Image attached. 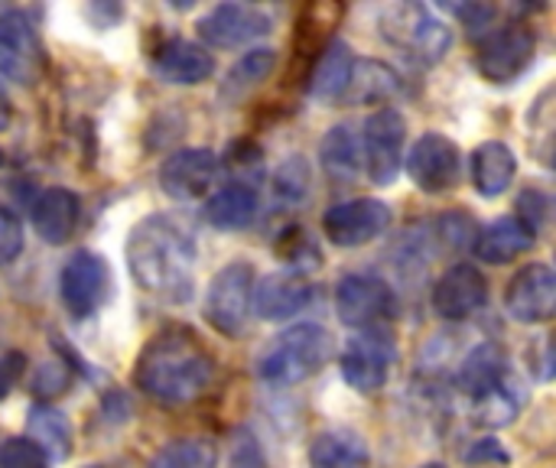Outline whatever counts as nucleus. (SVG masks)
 Returning a JSON list of instances; mask_svg holds the SVG:
<instances>
[{
  "label": "nucleus",
  "instance_id": "1",
  "mask_svg": "<svg viewBox=\"0 0 556 468\" xmlns=\"http://www.w3.org/2000/svg\"><path fill=\"white\" fill-rule=\"evenodd\" d=\"M127 267L140 290L163 303H186L195 280V244L166 215H150L127 238Z\"/></svg>",
  "mask_w": 556,
  "mask_h": 468
},
{
  "label": "nucleus",
  "instance_id": "2",
  "mask_svg": "<svg viewBox=\"0 0 556 468\" xmlns=\"http://www.w3.org/2000/svg\"><path fill=\"white\" fill-rule=\"evenodd\" d=\"M212 375L215 362L205 345L186 329H166L140 352L134 384L160 407H182L205 394Z\"/></svg>",
  "mask_w": 556,
  "mask_h": 468
},
{
  "label": "nucleus",
  "instance_id": "3",
  "mask_svg": "<svg viewBox=\"0 0 556 468\" xmlns=\"http://www.w3.org/2000/svg\"><path fill=\"white\" fill-rule=\"evenodd\" d=\"M332 342L329 332L316 322H300L280 332L257 358V375L264 384L293 388L309 381L329 358Z\"/></svg>",
  "mask_w": 556,
  "mask_h": 468
},
{
  "label": "nucleus",
  "instance_id": "4",
  "mask_svg": "<svg viewBox=\"0 0 556 468\" xmlns=\"http://www.w3.org/2000/svg\"><path fill=\"white\" fill-rule=\"evenodd\" d=\"M381 33L391 46L404 49L420 65H437L450 46L453 33L450 26L424 3H394L381 13Z\"/></svg>",
  "mask_w": 556,
  "mask_h": 468
},
{
  "label": "nucleus",
  "instance_id": "5",
  "mask_svg": "<svg viewBox=\"0 0 556 468\" xmlns=\"http://www.w3.org/2000/svg\"><path fill=\"white\" fill-rule=\"evenodd\" d=\"M534 52H538L534 29L525 23H508V26H498L489 36H482V42L476 49V68L485 81L508 85L531 68Z\"/></svg>",
  "mask_w": 556,
  "mask_h": 468
},
{
  "label": "nucleus",
  "instance_id": "6",
  "mask_svg": "<svg viewBox=\"0 0 556 468\" xmlns=\"http://www.w3.org/2000/svg\"><path fill=\"white\" fill-rule=\"evenodd\" d=\"M397 358V345L388 329H358L342 349V378L358 394H375L388 384Z\"/></svg>",
  "mask_w": 556,
  "mask_h": 468
},
{
  "label": "nucleus",
  "instance_id": "7",
  "mask_svg": "<svg viewBox=\"0 0 556 468\" xmlns=\"http://www.w3.org/2000/svg\"><path fill=\"white\" fill-rule=\"evenodd\" d=\"M251 296H254V267L244 261H235L215 274L208 296H205V319L212 322L215 332L235 339L248 326Z\"/></svg>",
  "mask_w": 556,
  "mask_h": 468
},
{
  "label": "nucleus",
  "instance_id": "8",
  "mask_svg": "<svg viewBox=\"0 0 556 468\" xmlns=\"http://www.w3.org/2000/svg\"><path fill=\"white\" fill-rule=\"evenodd\" d=\"M111 293L108 261L94 251H75L59 274V300L72 319L94 316Z\"/></svg>",
  "mask_w": 556,
  "mask_h": 468
},
{
  "label": "nucleus",
  "instance_id": "9",
  "mask_svg": "<svg viewBox=\"0 0 556 468\" xmlns=\"http://www.w3.org/2000/svg\"><path fill=\"white\" fill-rule=\"evenodd\" d=\"M404 140H407V121L394 107H381L365 121L362 134V163L378 186H391L394 176L401 173V156H404Z\"/></svg>",
  "mask_w": 556,
  "mask_h": 468
},
{
  "label": "nucleus",
  "instance_id": "10",
  "mask_svg": "<svg viewBox=\"0 0 556 468\" xmlns=\"http://www.w3.org/2000/svg\"><path fill=\"white\" fill-rule=\"evenodd\" d=\"M336 313L352 329H375L397 313V296L375 274H349L336 287Z\"/></svg>",
  "mask_w": 556,
  "mask_h": 468
},
{
  "label": "nucleus",
  "instance_id": "11",
  "mask_svg": "<svg viewBox=\"0 0 556 468\" xmlns=\"http://www.w3.org/2000/svg\"><path fill=\"white\" fill-rule=\"evenodd\" d=\"M391 228V205L381 199H349L336 202L323 215V235L336 248H362Z\"/></svg>",
  "mask_w": 556,
  "mask_h": 468
},
{
  "label": "nucleus",
  "instance_id": "12",
  "mask_svg": "<svg viewBox=\"0 0 556 468\" xmlns=\"http://www.w3.org/2000/svg\"><path fill=\"white\" fill-rule=\"evenodd\" d=\"M42 72V39L23 10L0 13V75L13 85H33Z\"/></svg>",
  "mask_w": 556,
  "mask_h": 468
},
{
  "label": "nucleus",
  "instance_id": "13",
  "mask_svg": "<svg viewBox=\"0 0 556 468\" xmlns=\"http://www.w3.org/2000/svg\"><path fill=\"white\" fill-rule=\"evenodd\" d=\"M407 173L424 192H450L463 173L459 143L440 130H427L407 153Z\"/></svg>",
  "mask_w": 556,
  "mask_h": 468
},
{
  "label": "nucleus",
  "instance_id": "14",
  "mask_svg": "<svg viewBox=\"0 0 556 468\" xmlns=\"http://www.w3.org/2000/svg\"><path fill=\"white\" fill-rule=\"evenodd\" d=\"M270 23V13L254 3H218L199 20V36L212 49H238L267 36L274 29Z\"/></svg>",
  "mask_w": 556,
  "mask_h": 468
},
{
  "label": "nucleus",
  "instance_id": "15",
  "mask_svg": "<svg viewBox=\"0 0 556 468\" xmlns=\"http://www.w3.org/2000/svg\"><path fill=\"white\" fill-rule=\"evenodd\" d=\"M505 309L521 326H538L554 319L556 313V274L551 264L521 267L505 293Z\"/></svg>",
  "mask_w": 556,
  "mask_h": 468
},
{
  "label": "nucleus",
  "instance_id": "16",
  "mask_svg": "<svg viewBox=\"0 0 556 468\" xmlns=\"http://www.w3.org/2000/svg\"><path fill=\"white\" fill-rule=\"evenodd\" d=\"M218 179V156L205 147H186L163 160L160 189L179 202H195L212 192Z\"/></svg>",
  "mask_w": 556,
  "mask_h": 468
},
{
  "label": "nucleus",
  "instance_id": "17",
  "mask_svg": "<svg viewBox=\"0 0 556 468\" xmlns=\"http://www.w3.org/2000/svg\"><path fill=\"white\" fill-rule=\"evenodd\" d=\"M485 300H489V280L472 264H453L433 287V309L450 322L469 319L485 306Z\"/></svg>",
  "mask_w": 556,
  "mask_h": 468
},
{
  "label": "nucleus",
  "instance_id": "18",
  "mask_svg": "<svg viewBox=\"0 0 556 468\" xmlns=\"http://www.w3.org/2000/svg\"><path fill=\"white\" fill-rule=\"evenodd\" d=\"M251 300H254V309L261 319L280 322V319L303 313L313 303V283L300 270H277V274H267L254 287Z\"/></svg>",
  "mask_w": 556,
  "mask_h": 468
},
{
  "label": "nucleus",
  "instance_id": "19",
  "mask_svg": "<svg viewBox=\"0 0 556 468\" xmlns=\"http://www.w3.org/2000/svg\"><path fill=\"white\" fill-rule=\"evenodd\" d=\"M538 241V231L521 215H502L476 231L472 251L485 264H508L521 254H528Z\"/></svg>",
  "mask_w": 556,
  "mask_h": 468
},
{
  "label": "nucleus",
  "instance_id": "20",
  "mask_svg": "<svg viewBox=\"0 0 556 468\" xmlns=\"http://www.w3.org/2000/svg\"><path fill=\"white\" fill-rule=\"evenodd\" d=\"M29 218H33L36 235H39L46 244H65V241L75 235V228H78L81 202H78V195H75L72 189L52 186V189H42V192L33 199Z\"/></svg>",
  "mask_w": 556,
  "mask_h": 468
},
{
  "label": "nucleus",
  "instance_id": "21",
  "mask_svg": "<svg viewBox=\"0 0 556 468\" xmlns=\"http://www.w3.org/2000/svg\"><path fill=\"white\" fill-rule=\"evenodd\" d=\"M153 72L169 85H202L205 78H212L215 62L199 42L169 39L153 59Z\"/></svg>",
  "mask_w": 556,
  "mask_h": 468
},
{
  "label": "nucleus",
  "instance_id": "22",
  "mask_svg": "<svg viewBox=\"0 0 556 468\" xmlns=\"http://www.w3.org/2000/svg\"><path fill=\"white\" fill-rule=\"evenodd\" d=\"M352 68H355L352 46L342 42V39H332L319 52L316 65L309 68V94L316 101H339V98H345L349 81H352Z\"/></svg>",
  "mask_w": 556,
  "mask_h": 468
},
{
  "label": "nucleus",
  "instance_id": "23",
  "mask_svg": "<svg viewBox=\"0 0 556 468\" xmlns=\"http://www.w3.org/2000/svg\"><path fill=\"white\" fill-rule=\"evenodd\" d=\"M518 176V160L508 143L502 140H485L472 153V186L479 195L495 199L502 195Z\"/></svg>",
  "mask_w": 556,
  "mask_h": 468
},
{
  "label": "nucleus",
  "instance_id": "24",
  "mask_svg": "<svg viewBox=\"0 0 556 468\" xmlns=\"http://www.w3.org/2000/svg\"><path fill=\"white\" fill-rule=\"evenodd\" d=\"M257 192L251 182L244 179H235L228 186H222L208 202H205V218L208 225L215 228H225V231H238V228H248L254 218H257Z\"/></svg>",
  "mask_w": 556,
  "mask_h": 468
},
{
  "label": "nucleus",
  "instance_id": "25",
  "mask_svg": "<svg viewBox=\"0 0 556 468\" xmlns=\"http://www.w3.org/2000/svg\"><path fill=\"white\" fill-rule=\"evenodd\" d=\"M309 468H371V453L355 430L336 427L313 440Z\"/></svg>",
  "mask_w": 556,
  "mask_h": 468
},
{
  "label": "nucleus",
  "instance_id": "26",
  "mask_svg": "<svg viewBox=\"0 0 556 468\" xmlns=\"http://www.w3.org/2000/svg\"><path fill=\"white\" fill-rule=\"evenodd\" d=\"M508 378H511V375H508V358H505V352H502L495 342H485V345L472 349V352L466 355L463 368H459V384H463V391H466L472 401H479V397H485L489 391L502 388Z\"/></svg>",
  "mask_w": 556,
  "mask_h": 468
},
{
  "label": "nucleus",
  "instance_id": "27",
  "mask_svg": "<svg viewBox=\"0 0 556 468\" xmlns=\"http://www.w3.org/2000/svg\"><path fill=\"white\" fill-rule=\"evenodd\" d=\"M274 65H277V52H274V49H251V52H244V55L228 68V75L222 78L218 94H222L228 104L244 101L254 88H261V85L270 78Z\"/></svg>",
  "mask_w": 556,
  "mask_h": 468
},
{
  "label": "nucleus",
  "instance_id": "28",
  "mask_svg": "<svg viewBox=\"0 0 556 468\" xmlns=\"http://www.w3.org/2000/svg\"><path fill=\"white\" fill-rule=\"evenodd\" d=\"M319 156H323V169L332 179L352 182L362 173V140L349 124H339L323 137Z\"/></svg>",
  "mask_w": 556,
  "mask_h": 468
},
{
  "label": "nucleus",
  "instance_id": "29",
  "mask_svg": "<svg viewBox=\"0 0 556 468\" xmlns=\"http://www.w3.org/2000/svg\"><path fill=\"white\" fill-rule=\"evenodd\" d=\"M26 430H29L26 440L36 443L49 456V463L52 459H68V453H72V423L65 420V414H59L55 407L36 404L29 410Z\"/></svg>",
  "mask_w": 556,
  "mask_h": 468
},
{
  "label": "nucleus",
  "instance_id": "30",
  "mask_svg": "<svg viewBox=\"0 0 556 468\" xmlns=\"http://www.w3.org/2000/svg\"><path fill=\"white\" fill-rule=\"evenodd\" d=\"M394 91H397L394 68L375 59H362L352 68V81L345 94H352L355 101H381V98H391Z\"/></svg>",
  "mask_w": 556,
  "mask_h": 468
},
{
  "label": "nucleus",
  "instance_id": "31",
  "mask_svg": "<svg viewBox=\"0 0 556 468\" xmlns=\"http://www.w3.org/2000/svg\"><path fill=\"white\" fill-rule=\"evenodd\" d=\"M518 410H521V394H518L515 378H508L502 388L489 391L485 397L472 401V414L485 427H508L518 417Z\"/></svg>",
  "mask_w": 556,
  "mask_h": 468
},
{
  "label": "nucleus",
  "instance_id": "32",
  "mask_svg": "<svg viewBox=\"0 0 556 468\" xmlns=\"http://www.w3.org/2000/svg\"><path fill=\"white\" fill-rule=\"evenodd\" d=\"M150 468H218V450L208 440H176L156 453Z\"/></svg>",
  "mask_w": 556,
  "mask_h": 468
},
{
  "label": "nucleus",
  "instance_id": "33",
  "mask_svg": "<svg viewBox=\"0 0 556 468\" xmlns=\"http://www.w3.org/2000/svg\"><path fill=\"white\" fill-rule=\"evenodd\" d=\"M274 192L283 205H300L309 195V166L303 156H290L274 173Z\"/></svg>",
  "mask_w": 556,
  "mask_h": 468
},
{
  "label": "nucleus",
  "instance_id": "34",
  "mask_svg": "<svg viewBox=\"0 0 556 468\" xmlns=\"http://www.w3.org/2000/svg\"><path fill=\"white\" fill-rule=\"evenodd\" d=\"M0 468H49V456L26 437H13L0 446Z\"/></svg>",
  "mask_w": 556,
  "mask_h": 468
},
{
  "label": "nucleus",
  "instance_id": "35",
  "mask_svg": "<svg viewBox=\"0 0 556 468\" xmlns=\"http://www.w3.org/2000/svg\"><path fill=\"white\" fill-rule=\"evenodd\" d=\"M23 251V225L20 218L0 205V267L13 264Z\"/></svg>",
  "mask_w": 556,
  "mask_h": 468
},
{
  "label": "nucleus",
  "instance_id": "36",
  "mask_svg": "<svg viewBox=\"0 0 556 468\" xmlns=\"http://www.w3.org/2000/svg\"><path fill=\"white\" fill-rule=\"evenodd\" d=\"M228 468H267L264 450L254 440V433H241L238 437V443L231 450V459H228Z\"/></svg>",
  "mask_w": 556,
  "mask_h": 468
},
{
  "label": "nucleus",
  "instance_id": "37",
  "mask_svg": "<svg viewBox=\"0 0 556 468\" xmlns=\"http://www.w3.org/2000/svg\"><path fill=\"white\" fill-rule=\"evenodd\" d=\"M23 371H26V355L23 352H3L0 355V401L10 397V391L20 384Z\"/></svg>",
  "mask_w": 556,
  "mask_h": 468
},
{
  "label": "nucleus",
  "instance_id": "38",
  "mask_svg": "<svg viewBox=\"0 0 556 468\" xmlns=\"http://www.w3.org/2000/svg\"><path fill=\"white\" fill-rule=\"evenodd\" d=\"M466 459L469 463H489V459H495V463H508V453L505 450H498L495 443H482V446H472L469 453H466Z\"/></svg>",
  "mask_w": 556,
  "mask_h": 468
},
{
  "label": "nucleus",
  "instance_id": "39",
  "mask_svg": "<svg viewBox=\"0 0 556 468\" xmlns=\"http://www.w3.org/2000/svg\"><path fill=\"white\" fill-rule=\"evenodd\" d=\"M7 121H10V107H7V101H3V94H0V130L7 127Z\"/></svg>",
  "mask_w": 556,
  "mask_h": 468
},
{
  "label": "nucleus",
  "instance_id": "40",
  "mask_svg": "<svg viewBox=\"0 0 556 468\" xmlns=\"http://www.w3.org/2000/svg\"><path fill=\"white\" fill-rule=\"evenodd\" d=\"M420 468H443V466H437V463H430V466H420Z\"/></svg>",
  "mask_w": 556,
  "mask_h": 468
},
{
  "label": "nucleus",
  "instance_id": "41",
  "mask_svg": "<svg viewBox=\"0 0 556 468\" xmlns=\"http://www.w3.org/2000/svg\"><path fill=\"white\" fill-rule=\"evenodd\" d=\"M88 468H104V466H88Z\"/></svg>",
  "mask_w": 556,
  "mask_h": 468
}]
</instances>
